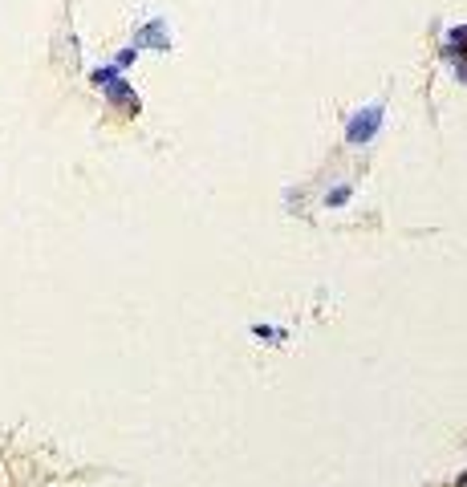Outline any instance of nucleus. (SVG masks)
I'll return each mask as SVG.
<instances>
[{
  "instance_id": "f257e3e1",
  "label": "nucleus",
  "mask_w": 467,
  "mask_h": 487,
  "mask_svg": "<svg viewBox=\"0 0 467 487\" xmlns=\"http://www.w3.org/2000/svg\"><path fill=\"white\" fill-rule=\"evenodd\" d=\"M378 122H382V110H362L358 122H350V130H346V139L350 142H366L378 130Z\"/></svg>"
},
{
  "instance_id": "f03ea898",
  "label": "nucleus",
  "mask_w": 467,
  "mask_h": 487,
  "mask_svg": "<svg viewBox=\"0 0 467 487\" xmlns=\"http://www.w3.org/2000/svg\"><path fill=\"white\" fill-rule=\"evenodd\" d=\"M346 199H350V191H346V187H337V191L329 195V203H346Z\"/></svg>"
},
{
  "instance_id": "7ed1b4c3",
  "label": "nucleus",
  "mask_w": 467,
  "mask_h": 487,
  "mask_svg": "<svg viewBox=\"0 0 467 487\" xmlns=\"http://www.w3.org/2000/svg\"><path fill=\"white\" fill-rule=\"evenodd\" d=\"M459 487H467V475H464V479H459Z\"/></svg>"
}]
</instances>
